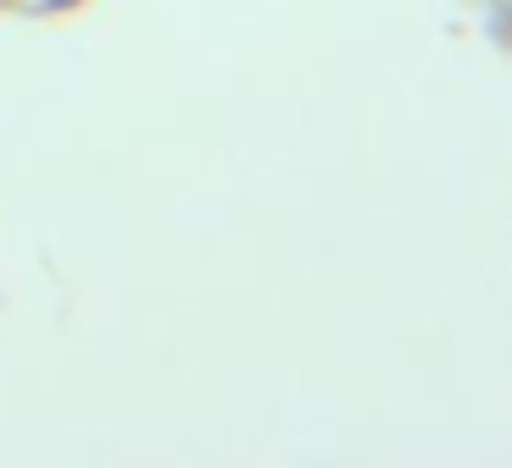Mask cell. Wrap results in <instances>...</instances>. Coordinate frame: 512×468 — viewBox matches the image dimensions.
I'll return each mask as SVG.
<instances>
[{"label":"cell","instance_id":"1","mask_svg":"<svg viewBox=\"0 0 512 468\" xmlns=\"http://www.w3.org/2000/svg\"><path fill=\"white\" fill-rule=\"evenodd\" d=\"M0 6H6V0H0Z\"/></svg>","mask_w":512,"mask_h":468}]
</instances>
